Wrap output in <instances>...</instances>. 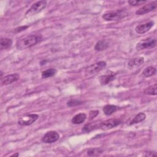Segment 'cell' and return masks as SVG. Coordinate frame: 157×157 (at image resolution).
<instances>
[{
  "mask_svg": "<svg viewBox=\"0 0 157 157\" xmlns=\"http://www.w3.org/2000/svg\"><path fill=\"white\" fill-rule=\"evenodd\" d=\"M41 40L42 36L40 35H28L18 39L16 43V47L18 50L26 49L35 45Z\"/></svg>",
  "mask_w": 157,
  "mask_h": 157,
  "instance_id": "obj_1",
  "label": "cell"
},
{
  "mask_svg": "<svg viewBox=\"0 0 157 157\" xmlns=\"http://www.w3.org/2000/svg\"><path fill=\"white\" fill-rule=\"evenodd\" d=\"M127 15L128 14L124 10H119L117 11L107 12L104 13L102 17L105 21H114L120 20Z\"/></svg>",
  "mask_w": 157,
  "mask_h": 157,
  "instance_id": "obj_2",
  "label": "cell"
},
{
  "mask_svg": "<svg viewBox=\"0 0 157 157\" xmlns=\"http://www.w3.org/2000/svg\"><path fill=\"white\" fill-rule=\"evenodd\" d=\"M156 45V39L152 37H148L139 41L136 45L137 50H143L155 47Z\"/></svg>",
  "mask_w": 157,
  "mask_h": 157,
  "instance_id": "obj_3",
  "label": "cell"
},
{
  "mask_svg": "<svg viewBox=\"0 0 157 157\" xmlns=\"http://www.w3.org/2000/svg\"><path fill=\"white\" fill-rule=\"evenodd\" d=\"M47 6L46 1H39L34 3L26 13V16H31L39 13Z\"/></svg>",
  "mask_w": 157,
  "mask_h": 157,
  "instance_id": "obj_4",
  "label": "cell"
},
{
  "mask_svg": "<svg viewBox=\"0 0 157 157\" xmlns=\"http://www.w3.org/2000/svg\"><path fill=\"white\" fill-rule=\"evenodd\" d=\"M106 66V63L104 61L97 62L88 66L85 69L86 75H92L102 71Z\"/></svg>",
  "mask_w": 157,
  "mask_h": 157,
  "instance_id": "obj_5",
  "label": "cell"
},
{
  "mask_svg": "<svg viewBox=\"0 0 157 157\" xmlns=\"http://www.w3.org/2000/svg\"><path fill=\"white\" fill-rule=\"evenodd\" d=\"M39 117L37 114H26L18 120V124L21 126H28L35 122Z\"/></svg>",
  "mask_w": 157,
  "mask_h": 157,
  "instance_id": "obj_6",
  "label": "cell"
},
{
  "mask_svg": "<svg viewBox=\"0 0 157 157\" xmlns=\"http://www.w3.org/2000/svg\"><path fill=\"white\" fill-rule=\"evenodd\" d=\"M121 121L118 119H116V118L109 119L100 123L99 128H101V129L102 130L106 131L119 125L120 124H121Z\"/></svg>",
  "mask_w": 157,
  "mask_h": 157,
  "instance_id": "obj_7",
  "label": "cell"
},
{
  "mask_svg": "<svg viewBox=\"0 0 157 157\" xmlns=\"http://www.w3.org/2000/svg\"><path fill=\"white\" fill-rule=\"evenodd\" d=\"M59 138V134L55 131L47 132L42 137V141L46 144H51L55 142Z\"/></svg>",
  "mask_w": 157,
  "mask_h": 157,
  "instance_id": "obj_8",
  "label": "cell"
},
{
  "mask_svg": "<svg viewBox=\"0 0 157 157\" xmlns=\"http://www.w3.org/2000/svg\"><path fill=\"white\" fill-rule=\"evenodd\" d=\"M156 8V1L150 2L144 6L140 7L139 10L136 12V14L138 15H144L145 13H148L153 10H155Z\"/></svg>",
  "mask_w": 157,
  "mask_h": 157,
  "instance_id": "obj_9",
  "label": "cell"
},
{
  "mask_svg": "<svg viewBox=\"0 0 157 157\" xmlns=\"http://www.w3.org/2000/svg\"><path fill=\"white\" fill-rule=\"evenodd\" d=\"M154 23V21L152 20L143 24H140L136 27L135 31L138 34H144L148 31L153 26Z\"/></svg>",
  "mask_w": 157,
  "mask_h": 157,
  "instance_id": "obj_10",
  "label": "cell"
},
{
  "mask_svg": "<svg viewBox=\"0 0 157 157\" xmlns=\"http://www.w3.org/2000/svg\"><path fill=\"white\" fill-rule=\"evenodd\" d=\"M117 73L110 72L108 74L102 75L99 77V82L102 85H105L112 82L115 78Z\"/></svg>",
  "mask_w": 157,
  "mask_h": 157,
  "instance_id": "obj_11",
  "label": "cell"
},
{
  "mask_svg": "<svg viewBox=\"0 0 157 157\" xmlns=\"http://www.w3.org/2000/svg\"><path fill=\"white\" fill-rule=\"evenodd\" d=\"M20 78V75L18 74H13L5 76L4 78H1V85H6L10 84L14 82L17 81Z\"/></svg>",
  "mask_w": 157,
  "mask_h": 157,
  "instance_id": "obj_12",
  "label": "cell"
},
{
  "mask_svg": "<svg viewBox=\"0 0 157 157\" xmlns=\"http://www.w3.org/2000/svg\"><path fill=\"white\" fill-rule=\"evenodd\" d=\"M86 118V115L84 113H80L75 115L71 120V121L73 124H78L83 123Z\"/></svg>",
  "mask_w": 157,
  "mask_h": 157,
  "instance_id": "obj_13",
  "label": "cell"
},
{
  "mask_svg": "<svg viewBox=\"0 0 157 157\" xmlns=\"http://www.w3.org/2000/svg\"><path fill=\"white\" fill-rule=\"evenodd\" d=\"M145 118H146L145 114L143 112H140L137 115H136L131 121L128 122V123H127V124L132 125V124H134L136 123H139L143 121L145 119Z\"/></svg>",
  "mask_w": 157,
  "mask_h": 157,
  "instance_id": "obj_14",
  "label": "cell"
},
{
  "mask_svg": "<svg viewBox=\"0 0 157 157\" xmlns=\"http://www.w3.org/2000/svg\"><path fill=\"white\" fill-rule=\"evenodd\" d=\"M144 62V58L142 57H138L131 59L128 62V66L130 67H137L142 65Z\"/></svg>",
  "mask_w": 157,
  "mask_h": 157,
  "instance_id": "obj_15",
  "label": "cell"
},
{
  "mask_svg": "<svg viewBox=\"0 0 157 157\" xmlns=\"http://www.w3.org/2000/svg\"><path fill=\"white\" fill-rule=\"evenodd\" d=\"M118 110V107L115 105L107 104L103 107V112L106 115H110Z\"/></svg>",
  "mask_w": 157,
  "mask_h": 157,
  "instance_id": "obj_16",
  "label": "cell"
},
{
  "mask_svg": "<svg viewBox=\"0 0 157 157\" xmlns=\"http://www.w3.org/2000/svg\"><path fill=\"white\" fill-rule=\"evenodd\" d=\"M109 47V43L105 40H101L98 41L94 47V50L96 51H102L105 50Z\"/></svg>",
  "mask_w": 157,
  "mask_h": 157,
  "instance_id": "obj_17",
  "label": "cell"
},
{
  "mask_svg": "<svg viewBox=\"0 0 157 157\" xmlns=\"http://www.w3.org/2000/svg\"><path fill=\"white\" fill-rule=\"evenodd\" d=\"M12 44V41L10 39L4 37V38H1V41H0V45H1V48L2 49H6L11 47Z\"/></svg>",
  "mask_w": 157,
  "mask_h": 157,
  "instance_id": "obj_18",
  "label": "cell"
},
{
  "mask_svg": "<svg viewBox=\"0 0 157 157\" xmlns=\"http://www.w3.org/2000/svg\"><path fill=\"white\" fill-rule=\"evenodd\" d=\"M156 69L155 67L153 66H149L146 67L142 72V74L145 77H151L156 74Z\"/></svg>",
  "mask_w": 157,
  "mask_h": 157,
  "instance_id": "obj_19",
  "label": "cell"
},
{
  "mask_svg": "<svg viewBox=\"0 0 157 157\" xmlns=\"http://www.w3.org/2000/svg\"><path fill=\"white\" fill-rule=\"evenodd\" d=\"M156 88H157V85L156 84L149 86L148 87L146 88L144 91V93L145 94H148V95H156Z\"/></svg>",
  "mask_w": 157,
  "mask_h": 157,
  "instance_id": "obj_20",
  "label": "cell"
},
{
  "mask_svg": "<svg viewBox=\"0 0 157 157\" xmlns=\"http://www.w3.org/2000/svg\"><path fill=\"white\" fill-rule=\"evenodd\" d=\"M56 73V70L54 68H50L42 72V78H48L51 77L55 75Z\"/></svg>",
  "mask_w": 157,
  "mask_h": 157,
  "instance_id": "obj_21",
  "label": "cell"
},
{
  "mask_svg": "<svg viewBox=\"0 0 157 157\" xmlns=\"http://www.w3.org/2000/svg\"><path fill=\"white\" fill-rule=\"evenodd\" d=\"M102 152V150L100 148H90L87 151V153L89 156H98Z\"/></svg>",
  "mask_w": 157,
  "mask_h": 157,
  "instance_id": "obj_22",
  "label": "cell"
},
{
  "mask_svg": "<svg viewBox=\"0 0 157 157\" xmlns=\"http://www.w3.org/2000/svg\"><path fill=\"white\" fill-rule=\"evenodd\" d=\"M98 127V125L96 123V122L94 123H91L90 124H86L82 129V131L84 132H90L92 130H93L94 129V128Z\"/></svg>",
  "mask_w": 157,
  "mask_h": 157,
  "instance_id": "obj_23",
  "label": "cell"
},
{
  "mask_svg": "<svg viewBox=\"0 0 157 157\" xmlns=\"http://www.w3.org/2000/svg\"><path fill=\"white\" fill-rule=\"evenodd\" d=\"M82 104V101H78V100H76V99H72V100L69 101L67 102V106H69V107L76 106V105H80V104Z\"/></svg>",
  "mask_w": 157,
  "mask_h": 157,
  "instance_id": "obj_24",
  "label": "cell"
},
{
  "mask_svg": "<svg viewBox=\"0 0 157 157\" xmlns=\"http://www.w3.org/2000/svg\"><path fill=\"white\" fill-rule=\"evenodd\" d=\"M146 2V1H132L130 0L128 1V3L131 6H139L142 4Z\"/></svg>",
  "mask_w": 157,
  "mask_h": 157,
  "instance_id": "obj_25",
  "label": "cell"
},
{
  "mask_svg": "<svg viewBox=\"0 0 157 157\" xmlns=\"http://www.w3.org/2000/svg\"><path fill=\"white\" fill-rule=\"evenodd\" d=\"M99 114V111L98 110H92L90 112V117L91 118H94Z\"/></svg>",
  "mask_w": 157,
  "mask_h": 157,
  "instance_id": "obj_26",
  "label": "cell"
},
{
  "mask_svg": "<svg viewBox=\"0 0 157 157\" xmlns=\"http://www.w3.org/2000/svg\"><path fill=\"white\" fill-rule=\"evenodd\" d=\"M28 27V26H20V27H18V28H17L15 29V31L16 33H19V32H20V31H24V30H25Z\"/></svg>",
  "mask_w": 157,
  "mask_h": 157,
  "instance_id": "obj_27",
  "label": "cell"
},
{
  "mask_svg": "<svg viewBox=\"0 0 157 157\" xmlns=\"http://www.w3.org/2000/svg\"><path fill=\"white\" fill-rule=\"evenodd\" d=\"M157 154L155 151H147L145 152V154L144 156H156Z\"/></svg>",
  "mask_w": 157,
  "mask_h": 157,
  "instance_id": "obj_28",
  "label": "cell"
},
{
  "mask_svg": "<svg viewBox=\"0 0 157 157\" xmlns=\"http://www.w3.org/2000/svg\"><path fill=\"white\" fill-rule=\"evenodd\" d=\"M19 155L18 153H16V154H13L12 155V156H18Z\"/></svg>",
  "mask_w": 157,
  "mask_h": 157,
  "instance_id": "obj_29",
  "label": "cell"
}]
</instances>
